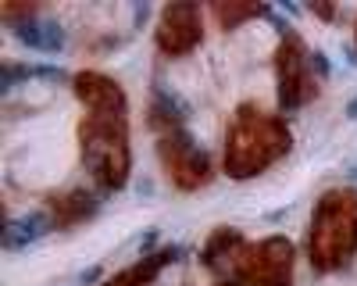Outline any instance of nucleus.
I'll use <instances>...</instances> for the list:
<instances>
[{"label":"nucleus","mask_w":357,"mask_h":286,"mask_svg":"<svg viewBox=\"0 0 357 286\" xmlns=\"http://www.w3.org/2000/svg\"><path fill=\"white\" fill-rule=\"evenodd\" d=\"M75 93L86 104V119L79 126L82 165L100 190H122L132 168L129 154V104L114 79L100 72H79Z\"/></svg>","instance_id":"1"},{"label":"nucleus","mask_w":357,"mask_h":286,"mask_svg":"<svg viewBox=\"0 0 357 286\" xmlns=\"http://www.w3.org/2000/svg\"><path fill=\"white\" fill-rule=\"evenodd\" d=\"M289 151V129L275 114L240 107L225 136V172L232 179H254Z\"/></svg>","instance_id":"2"},{"label":"nucleus","mask_w":357,"mask_h":286,"mask_svg":"<svg viewBox=\"0 0 357 286\" xmlns=\"http://www.w3.org/2000/svg\"><path fill=\"white\" fill-rule=\"evenodd\" d=\"M357 250V193L329 190L311 215V262L321 272H333L350 262Z\"/></svg>","instance_id":"3"},{"label":"nucleus","mask_w":357,"mask_h":286,"mask_svg":"<svg viewBox=\"0 0 357 286\" xmlns=\"http://www.w3.org/2000/svg\"><path fill=\"white\" fill-rule=\"evenodd\" d=\"M154 129H158V154L161 165L168 172V179L178 190H197L207 183L211 176V165H207V154L193 143V136L183 129V122L175 119L172 111H154Z\"/></svg>","instance_id":"4"},{"label":"nucleus","mask_w":357,"mask_h":286,"mask_svg":"<svg viewBox=\"0 0 357 286\" xmlns=\"http://www.w3.org/2000/svg\"><path fill=\"white\" fill-rule=\"evenodd\" d=\"M275 68H279V104L286 111L304 107L318 93V82H314V72H311V57H307L304 43L296 36H286L279 43Z\"/></svg>","instance_id":"5"},{"label":"nucleus","mask_w":357,"mask_h":286,"mask_svg":"<svg viewBox=\"0 0 357 286\" xmlns=\"http://www.w3.org/2000/svg\"><path fill=\"white\" fill-rule=\"evenodd\" d=\"M200 43V11L197 4H168L158 18V47L161 54H190Z\"/></svg>","instance_id":"6"},{"label":"nucleus","mask_w":357,"mask_h":286,"mask_svg":"<svg viewBox=\"0 0 357 286\" xmlns=\"http://www.w3.org/2000/svg\"><path fill=\"white\" fill-rule=\"evenodd\" d=\"M15 36H18L29 50H40V54H57V50H65V33H61V25L50 22V18L29 15L25 22L15 25Z\"/></svg>","instance_id":"7"},{"label":"nucleus","mask_w":357,"mask_h":286,"mask_svg":"<svg viewBox=\"0 0 357 286\" xmlns=\"http://www.w3.org/2000/svg\"><path fill=\"white\" fill-rule=\"evenodd\" d=\"M178 250L172 247V250H161V254H146V257H139L136 265H129V269H122V272H114L104 286H151L154 279H158V272L172 262Z\"/></svg>","instance_id":"8"},{"label":"nucleus","mask_w":357,"mask_h":286,"mask_svg":"<svg viewBox=\"0 0 357 286\" xmlns=\"http://www.w3.org/2000/svg\"><path fill=\"white\" fill-rule=\"evenodd\" d=\"M47 229H50V218H43V215H22V218L11 215L8 225H4V247L8 250L25 247L29 240H40Z\"/></svg>","instance_id":"9"},{"label":"nucleus","mask_w":357,"mask_h":286,"mask_svg":"<svg viewBox=\"0 0 357 286\" xmlns=\"http://www.w3.org/2000/svg\"><path fill=\"white\" fill-rule=\"evenodd\" d=\"M50 211H54V222H57V225H75V222H82L86 215H93L97 204L86 197V190H72L68 197H54V200H50Z\"/></svg>","instance_id":"10"},{"label":"nucleus","mask_w":357,"mask_h":286,"mask_svg":"<svg viewBox=\"0 0 357 286\" xmlns=\"http://www.w3.org/2000/svg\"><path fill=\"white\" fill-rule=\"evenodd\" d=\"M254 15H261L257 4H215V18H218L222 29H236L240 22H247Z\"/></svg>","instance_id":"11"},{"label":"nucleus","mask_w":357,"mask_h":286,"mask_svg":"<svg viewBox=\"0 0 357 286\" xmlns=\"http://www.w3.org/2000/svg\"><path fill=\"white\" fill-rule=\"evenodd\" d=\"M347 114H350V119H354V122H357V97H354V100H350V104H347Z\"/></svg>","instance_id":"12"},{"label":"nucleus","mask_w":357,"mask_h":286,"mask_svg":"<svg viewBox=\"0 0 357 286\" xmlns=\"http://www.w3.org/2000/svg\"><path fill=\"white\" fill-rule=\"evenodd\" d=\"M354 176H357V168H354Z\"/></svg>","instance_id":"13"}]
</instances>
